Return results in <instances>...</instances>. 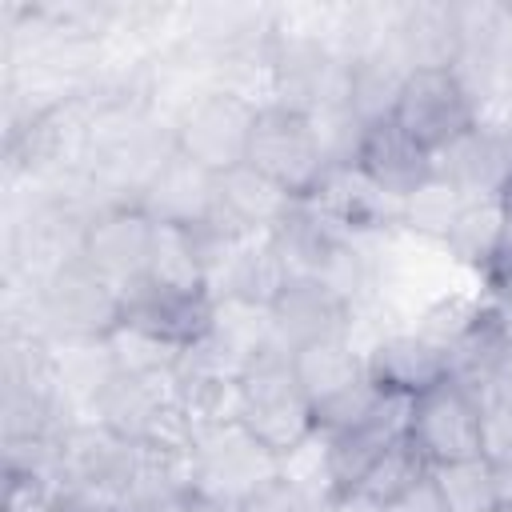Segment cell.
<instances>
[{
  "label": "cell",
  "mask_w": 512,
  "mask_h": 512,
  "mask_svg": "<svg viewBox=\"0 0 512 512\" xmlns=\"http://www.w3.org/2000/svg\"><path fill=\"white\" fill-rule=\"evenodd\" d=\"M104 348H108V360L116 372H128V376H172L176 364H180V352L176 344L136 328V324H120L116 332L104 336Z\"/></svg>",
  "instance_id": "cell-25"
},
{
  "label": "cell",
  "mask_w": 512,
  "mask_h": 512,
  "mask_svg": "<svg viewBox=\"0 0 512 512\" xmlns=\"http://www.w3.org/2000/svg\"><path fill=\"white\" fill-rule=\"evenodd\" d=\"M464 204H468V196H464L456 184L432 176V180L420 184L408 200H400V224H396V228L408 232V236H416V240L440 244V240L448 236V228L456 224V216H460Z\"/></svg>",
  "instance_id": "cell-24"
},
{
  "label": "cell",
  "mask_w": 512,
  "mask_h": 512,
  "mask_svg": "<svg viewBox=\"0 0 512 512\" xmlns=\"http://www.w3.org/2000/svg\"><path fill=\"white\" fill-rule=\"evenodd\" d=\"M500 208H504V220H508V240H512V176H508V184L500 188Z\"/></svg>",
  "instance_id": "cell-36"
},
{
  "label": "cell",
  "mask_w": 512,
  "mask_h": 512,
  "mask_svg": "<svg viewBox=\"0 0 512 512\" xmlns=\"http://www.w3.org/2000/svg\"><path fill=\"white\" fill-rule=\"evenodd\" d=\"M432 480L448 512H496V476L484 456L436 464Z\"/></svg>",
  "instance_id": "cell-26"
},
{
  "label": "cell",
  "mask_w": 512,
  "mask_h": 512,
  "mask_svg": "<svg viewBox=\"0 0 512 512\" xmlns=\"http://www.w3.org/2000/svg\"><path fill=\"white\" fill-rule=\"evenodd\" d=\"M160 224L136 200H104L88 212L80 256L116 288L140 280L152 264Z\"/></svg>",
  "instance_id": "cell-8"
},
{
  "label": "cell",
  "mask_w": 512,
  "mask_h": 512,
  "mask_svg": "<svg viewBox=\"0 0 512 512\" xmlns=\"http://www.w3.org/2000/svg\"><path fill=\"white\" fill-rule=\"evenodd\" d=\"M408 60L396 44V28L388 40H380L376 48L360 52L352 60V84H348V108L356 112L360 124H376L388 120L396 108V96L408 80Z\"/></svg>",
  "instance_id": "cell-20"
},
{
  "label": "cell",
  "mask_w": 512,
  "mask_h": 512,
  "mask_svg": "<svg viewBox=\"0 0 512 512\" xmlns=\"http://www.w3.org/2000/svg\"><path fill=\"white\" fill-rule=\"evenodd\" d=\"M396 44L408 68H456L464 56L460 4L416 0L396 8Z\"/></svg>",
  "instance_id": "cell-18"
},
{
  "label": "cell",
  "mask_w": 512,
  "mask_h": 512,
  "mask_svg": "<svg viewBox=\"0 0 512 512\" xmlns=\"http://www.w3.org/2000/svg\"><path fill=\"white\" fill-rule=\"evenodd\" d=\"M248 164L256 172H264L268 180H276L280 188H288L292 196L304 200L316 188V180L324 176V168H328L324 148H320L316 120L308 112L264 104L260 116H256Z\"/></svg>",
  "instance_id": "cell-6"
},
{
  "label": "cell",
  "mask_w": 512,
  "mask_h": 512,
  "mask_svg": "<svg viewBox=\"0 0 512 512\" xmlns=\"http://www.w3.org/2000/svg\"><path fill=\"white\" fill-rule=\"evenodd\" d=\"M216 312L212 292H184L168 288L152 276H140L124 288V324H136L176 348H192L196 340L208 336Z\"/></svg>",
  "instance_id": "cell-13"
},
{
  "label": "cell",
  "mask_w": 512,
  "mask_h": 512,
  "mask_svg": "<svg viewBox=\"0 0 512 512\" xmlns=\"http://www.w3.org/2000/svg\"><path fill=\"white\" fill-rule=\"evenodd\" d=\"M292 376L316 408V404H324V400H332L344 388L364 380V348L352 336L312 340V344L292 352Z\"/></svg>",
  "instance_id": "cell-22"
},
{
  "label": "cell",
  "mask_w": 512,
  "mask_h": 512,
  "mask_svg": "<svg viewBox=\"0 0 512 512\" xmlns=\"http://www.w3.org/2000/svg\"><path fill=\"white\" fill-rule=\"evenodd\" d=\"M392 120L436 156L476 124V96L452 68H412L396 96Z\"/></svg>",
  "instance_id": "cell-5"
},
{
  "label": "cell",
  "mask_w": 512,
  "mask_h": 512,
  "mask_svg": "<svg viewBox=\"0 0 512 512\" xmlns=\"http://www.w3.org/2000/svg\"><path fill=\"white\" fill-rule=\"evenodd\" d=\"M172 380H176L180 412L188 416V424H192L196 436L244 420V380L240 376L216 372V368L176 364Z\"/></svg>",
  "instance_id": "cell-21"
},
{
  "label": "cell",
  "mask_w": 512,
  "mask_h": 512,
  "mask_svg": "<svg viewBox=\"0 0 512 512\" xmlns=\"http://www.w3.org/2000/svg\"><path fill=\"white\" fill-rule=\"evenodd\" d=\"M140 464V444L120 440L96 420H72L56 436V476L60 484L100 488L124 500Z\"/></svg>",
  "instance_id": "cell-11"
},
{
  "label": "cell",
  "mask_w": 512,
  "mask_h": 512,
  "mask_svg": "<svg viewBox=\"0 0 512 512\" xmlns=\"http://www.w3.org/2000/svg\"><path fill=\"white\" fill-rule=\"evenodd\" d=\"M384 512H448V508H444L440 488H436V480H432V472H428V476L416 480L408 492H400L396 500H388Z\"/></svg>",
  "instance_id": "cell-31"
},
{
  "label": "cell",
  "mask_w": 512,
  "mask_h": 512,
  "mask_svg": "<svg viewBox=\"0 0 512 512\" xmlns=\"http://www.w3.org/2000/svg\"><path fill=\"white\" fill-rule=\"evenodd\" d=\"M384 400H388V392H380V388L364 376L360 384H352V388H344L340 396H332V400H324V404L312 408V412H316V432L332 436V432L360 428V424H368V420L384 408Z\"/></svg>",
  "instance_id": "cell-28"
},
{
  "label": "cell",
  "mask_w": 512,
  "mask_h": 512,
  "mask_svg": "<svg viewBox=\"0 0 512 512\" xmlns=\"http://www.w3.org/2000/svg\"><path fill=\"white\" fill-rule=\"evenodd\" d=\"M124 512H140V508H124Z\"/></svg>",
  "instance_id": "cell-38"
},
{
  "label": "cell",
  "mask_w": 512,
  "mask_h": 512,
  "mask_svg": "<svg viewBox=\"0 0 512 512\" xmlns=\"http://www.w3.org/2000/svg\"><path fill=\"white\" fill-rule=\"evenodd\" d=\"M136 204L160 224V228H176V232H216L228 228V216L220 208V176H212L208 168H200L196 160L180 156L176 148L164 156V164L152 172V180L144 184V192L136 196ZM244 236V232H240Z\"/></svg>",
  "instance_id": "cell-7"
},
{
  "label": "cell",
  "mask_w": 512,
  "mask_h": 512,
  "mask_svg": "<svg viewBox=\"0 0 512 512\" xmlns=\"http://www.w3.org/2000/svg\"><path fill=\"white\" fill-rule=\"evenodd\" d=\"M432 472V464L416 452V444L408 440V436H400L372 468H368V476L360 480V488L356 492H364L368 500H376L380 508L388 504V500H396L400 492H408L416 480H424Z\"/></svg>",
  "instance_id": "cell-27"
},
{
  "label": "cell",
  "mask_w": 512,
  "mask_h": 512,
  "mask_svg": "<svg viewBox=\"0 0 512 512\" xmlns=\"http://www.w3.org/2000/svg\"><path fill=\"white\" fill-rule=\"evenodd\" d=\"M480 456L488 464H512V412L508 408H480Z\"/></svg>",
  "instance_id": "cell-29"
},
{
  "label": "cell",
  "mask_w": 512,
  "mask_h": 512,
  "mask_svg": "<svg viewBox=\"0 0 512 512\" xmlns=\"http://www.w3.org/2000/svg\"><path fill=\"white\" fill-rule=\"evenodd\" d=\"M316 512H384L376 500H368L364 492H344V496H332L324 508H316Z\"/></svg>",
  "instance_id": "cell-33"
},
{
  "label": "cell",
  "mask_w": 512,
  "mask_h": 512,
  "mask_svg": "<svg viewBox=\"0 0 512 512\" xmlns=\"http://www.w3.org/2000/svg\"><path fill=\"white\" fill-rule=\"evenodd\" d=\"M288 280H292V268L280 244L272 240V232L232 240L208 268V288L216 300H240L256 308H272Z\"/></svg>",
  "instance_id": "cell-14"
},
{
  "label": "cell",
  "mask_w": 512,
  "mask_h": 512,
  "mask_svg": "<svg viewBox=\"0 0 512 512\" xmlns=\"http://www.w3.org/2000/svg\"><path fill=\"white\" fill-rule=\"evenodd\" d=\"M36 308L56 340H104L124 324V288L104 280L84 256L40 276Z\"/></svg>",
  "instance_id": "cell-3"
},
{
  "label": "cell",
  "mask_w": 512,
  "mask_h": 512,
  "mask_svg": "<svg viewBox=\"0 0 512 512\" xmlns=\"http://www.w3.org/2000/svg\"><path fill=\"white\" fill-rule=\"evenodd\" d=\"M404 436L432 468L452 460H472L480 456V400L448 376L412 400Z\"/></svg>",
  "instance_id": "cell-9"
},
{
  "label": "cell",
  "mask_w": 512,
  "mask_h": 512,
  "mask_svg": "<svg viewBox=\"0 0 512 512\" xmlns=\"http://www.w3.org/2000/svg\"><path fill=\"white\" fill-rule=\"evenodd\" d=\"M492 476H496V508L512 504V464H492Z\"/></svg>",
  "instance_id": "cell-34"
},
{
  "label": "cell",
  "mask_w": 512,
  "mask_h": 512,
  "mask_svg": "<svg viewBox=\"0 0 512 512\" xmlns=\"http://www.w3.org/2000/svg\"><path fill=\"white\" fill-rule=\"evenodd\" d=\"M232 512H312L308 500L284 480V476H272L268 484H260L252 496H244Z\"/></svg>",
  "instance_id": "cell-30"
},
{
  "label": "cell",
  "mask_w": 512,
  "mask_h": 512,
  "mask_svg": "<svg viewBox=\"0 0 512 512\" xmlns=\"http://www.w3.org/2000/svg\"><path fill=\"white\" fill-rule=\"evenodd\" d=\"M352 164L396 204L408 200L420 184H428L436 176L432 152L424 144H416L392 116L376 120V124H364Z\"/></svg>",
  "instance_id": "cell-16"
},
{
  "label": "cell",
  "mask_w": 512,
  "mask_h": 512,
  "mask_svg": "<svg viewBox=\"0 0 512 512\" xmlns=\"http://www.w3.org/2000/svg\"><path fill=\"white\" fill-rule=\"evenodd\" d=\"M168 512H232V508H220V504H208V500H196V496H188V500L172 504Z\"/></svg>",
  "instance_id": "cell-35"
},
{
  "label": "cell",
  "mask_w": 512,
  "mask_h": 512,
  "mask_svg": "<svg viewBox=\"0 0 512 512\" xmlns=\"http://www.w3.org/2000/svg\"><path fill=\"white\" fill-rule=\"evenodd\" d=\"M432 164L436 176L456 184L468 200L500 196V188L512 176V128L476 116V124L464 136H456L448 148H440Z\"/></svg>",
  "instance_id": "cell-15"
},
{
  "label": "cell",
  "mask_w": 512,
  "mask_h": 512,
  "mask_svg": "<svg viewBox=\"0 0 512 512\" xmlns=\"http://www.w3.org/2000/svg\"><path fill=\"white\" fill-rule=\"evenodd\" d=\"M244 428L272 448L276 456H288L304 440L316 436V412L312 400L300 392L292 376V348L280 340L272 344L244 376Z\"/></svg>",
  "instance_id": "cell-1"
},
{
  "label": "cell",
  "mask_w": 512,
  "mask_h": 512,
  "mask_svg": "<svg viewBox=\"0 0 512 512\" xmlns=\"http://www.w3.org/2000/svg\"><path fill=\"white\" fill-rule=\"evenodd\" d=\"M272 476H280V456L264 448L244 424L212 428L192 440V492L188 496L196 500L236 508L244 496H252Z\"/></svg>",
  "instance_id": "cell-4"
},
{
  "label": "cell",
  "mask_w": 512,
  "mask_h": 512,
  "mask_svg": "<svg viewBox=\"0 0 512 512\" xmlns=\"http://www.w3.org/2000/svg\"><path fill=\"white\" fill-rule=\"evenodd\" d=\"M364 376L388 396L416 400L452 376V360H448V348L428 340L424 332L388 328L364 348Z\"/></svg>",
  "instance_id": "cell-12"
},
{
  "label": "cell",
  "mask_w": 512,
  "mask_h": 512,
  "mask_svg": "<svg viewBox=\"0 0 512 512\" xmlns=\"http://www.w3.org/2000/svg\"><path fill=\"white\" fill-rule=\"evenodd\" d=\"M508 244V220H504V208L496 196H480V200H468L456 216V224L448 228V236L440 240L444 256L464 272V276H480L496 256L500 248Z\"/></svg>",
  "instance_id": "cell-23"
},
{
  "label": "cell",
  "mask_w": 512,
  "mask_h": 512,
  "mask_svg": "<svg viewBox=\"0 0 512 512\" xmlns=\"http://www.w3.org/2000/svg\"><path fill=\"white\" fill-rule=\"evenodd\" d=\"M476 400H480V408L492 404V408H508V412H512V352H508V356L492 368V376L480 384Z\"/></svg>",
  "instance_id": "cell-32"
},
{
  "label": "cell",
  "mask_w": 512,
  "mask_h": 512,
  "mask_svg": "<svg viewBox=\"0 0 512 512\" xmlns=\"http://www.w3.org/2000/svg\"><path fill=\"white\" fill-rule=\"evenodd\" d=\"M304 204L328 228H336L352 240H380V236L396 232V224H400V204L388 200L356 164L324 168V176L304 196Z\"/></svg>",
  "instance_id": "cell-10"
},
{
  "label": "cell",
  "mask_w": 512,
  "mask_h": 512,
  "mask_svg": "<svg viewBox=\"0 0 512 512\" xmlns=\"http://www.w3.org/2000/svg\"><path fill=\"white\" fill-rule=\"evenodd\" d=\"M496 512H512V504H500V508H496Z\"/></svg>",
  "instance_id": "cell-37"
},
{
  "label": "cell",
  "mask_w": 512,
  "mask_h": 512,
  "mask_svg": "<svg viewBox=\"0 0 512 512\" xmlns=\"http://www.w3.org/2000/svg\"><path fill=\"white\" fill-rule=\"evenodd\" d=\"M220 208L236 232L260 236V232H276L300 208V196H292L252 164H240L220 176Z\"/></svg>",
  "instance_id": "cell-19"
},
{
  "label": "cell",
  "mask_w": 512,
  "mask_h": 512,
  "mask_svg": "<svg viewBox=\"0 0 512 512\" xmlns=\"http://www.w3.org/2000/svg\"><path fill=\"white\" fill-rule=\"evenodd\" d=\"M272 324L280 332V340L296 352L312 340H328V336H352L356 328V308L344 304L340 296H332L320 280L312 276H292L284 284V292L272 304Z\"/></svg>",
  "instance_id": "cell-17"
},
{
  "label": "cell",
  "mask_w": 512,
  "mask_h": 512,
  "mask_svg": "<svg viewBox=\"0 0 512 512\" xmlns=\"http://www.w3.org/2000/svg\"><path fill=\"white\" fill-rule=\"evenodd\" d=\"M256 116H260L256 100L228 92V88H204L200 96H192L180 108V116L172 124V144L180 156L196 160L212 176H224V172L248 164Z\"/></svg>",
  "instance_id": "cell-2"
}]
</instances>
